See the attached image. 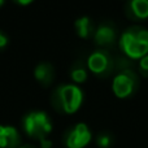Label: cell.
Segmentation results:
<instances>
[{
  "instance_id": "obj_1",
  "label": "cell",
  "mask_w": 148,
  "mask_h": 148,
  "mask_svg": "<svg viewBox=\"0 0 148 148\" xmlns=\"http://www.w3.org/2000/svg\"><path fill=\"white\" fill-rule=\"evenodd\" d=\"M118 44L127 57L140 60L148 55V30L140 26H131L121 34Z\"/></svg>"
},
{
  "instance_id": "obj_2",
  "label": "cell",
  "mask_w": 148,
  "mask_h": 148,
  "mask_svg": "<svg viewBox=\"0 0 148 148\" xmlns=\"http://www.w3.org/2000/svg\"><path fill=\"white\" fill-rule=\"evenodd\" d=\"M52 101L59 112L73 114L83 103V91L77 84H61L55 90Z\"/></svg>"
},
{
  "instance_id": "obj_3",
  "label": "cell",
  "mask_w": 148,
  "mask_h": 148,
  "mask_svg": "<svg viewBox=\"0 0 148 148\" xmlns=\"http://www.w3.org/2000/svg\"><path fill=\"white\" fill-rule=\"evenodd\" d=\"M23 130L29 136L40 142L43 139H47V136L52 131V122L46 112L35 110L23 117Z\"/></svg>"
},
{
  "instance_id": "obj_4",
  "label": "cell",
  "mask_w": 148,
  "mask_h": 148,
  "mask_svg": "<svg viewBox=\"0 0 148 148\" xmlns=\"http://www.w3.org/2000/svg\"><path fill=\"white\" fill-rule=\"evenodd\" d=\"M138 86V78L133 72H122L113 78L112 91L118 99H126L131 96Z\"/></svg>"
},
{
  "instance_id": "obj_5",
  "label": "cell",
  "mask_w": 148,
  "mask_h": 148,
  "mask_svg": "<svg viewBox=\"0 0 148 148\" xmlns=\"http://www.w3.org/2000/svg\"><path fill=\"white\" fill-rule=\"evenodd\" d=\"M92 134L88 126L83 122H79L74 125V127L68 133L65 144L68 148H84L90 144Z\"/></svg>"
},
{
  "instance_id": "obj_6",
  "label": "cell",
  "mask_w": 148,
  "mask_h": 148,
  "mask_svg": "<svg viewBox=\"0 0 148 148\" xmlns=\"http://www.w3.org/2000/svg\"><path fill=\"white\" fill-rule=\"evenodd\" d=\"M87 68L91 73L100 75L109 70L110 59L104 51H95L87 59Z\"/></svg>"
},
{
  "instance_id": "obj_7",
  "label": "cell",
  "mask_w": 148,
  "mask_h": 148,
  "mask_svg": "<svg viewBox=\"0 0 148 148\" xmlns=\"http://www.w3.org/2000/svg\"><path fill=\"white\" fill-rule=\"evenodd\" d=\"M20 133L13 126L0 125V148H18Z\"/></svg>"
},
{
  "instance_id": "obj_8",
  "label": "cell",
  "mask_w": 148,
  "mask_h": 148,
  "mask_svg": "<svg viewBox=\"0 0 148 148\" xmlns=\"http://www.w3.org/2000/svg\"><path fill=\"white\" fill-rule=\"evenodd\" d=\"M126 13L133 20L148 18V0H131L126 4Z\"/></svg>"
},
{
  "instance_id": "obj_9",
  "label": "cell",
  "mask_w": 148,
  "mask_h": 148,
  "mask_svg": "<svg viewBox=\"0 0 148 148\" xmlns=\"http://www.w3.org/2000/svg\"><path fill=\"white\" fill-rule=\"evenodd\" d=\"M94 40L97 46H109L116 40V30L109 23H101L94 33Z\"/></svg>"
},
{
  "instance_id": "obj_10",
  "label": "cell",
  "mask_w": 148,
  "mask_h": 148,
  "mask_svg": "<svg viewBox=\"0 0 148 148\" xmlns=\"http://www.w3.org/2000/svg\"><path fill=\"white\" fill-rule=\"evenodd\" d=\"M34 75H35L36 81L40 82L44 86H48L55 77V70L49 62H40L36 65L35 70H34Z\"/></svg>"
},
{
  "instance_id": "obj_11",
  "label": "cell",
  "mask_w": 148,
  "mask_h": 148,
  "mask_svg": "<svg viewBox=\"0 0 148 148\" xmlns=\"http://www.w3.org/2000/svg\"><path fill=\"white\" fill-rule=\"evenodd\" d=\"M74 27H75V31H77V34H78V36L82 39L88 38L92 33V23H91V20H90L87 16H83V17L75 20Z\"/></svg>"
},
{
  "instance_id": "obj_12",
  "label": "cell",
  "mask_w": 148,
  "mask_h": 148,
  "mask_svg": "<svg viewBox=\"0 0 148 148\" xmlns=\"http://www.w3.org/2000/svg\"><path fill=\"white\" fill-rule=\"evenodd\" d=\"M70 78L74 83H84L87 81V70L81 65H77L70 73Z\"/></svg>"
},
{
  "instance_id": "obj_13",
  "label": "cell",
  "mask_w": 148,
  "mask_h": 148,
  "mask_svg": "<svg viewBox=\"0 0 148 148\" xmlns=\"http://www.w3.org/2000/svg\"><path fill=\"white\" fill-rule=\"evenodd\" d=\"M96 143L100 148H109L112 144V136L109 134H100L96 139Z\"/></svg>"
},
{
  "instance_id": "obj_14",
  "label": "cell",
  "mask_w": 148,
  "mask_h": 148,
  "mask_svg": "<svg viewBox=\"0 0 148 148\" xmlns=\"http://www.w3.org/2000/svg\"><path fill=\"white\" fill-rule=\"evenodd\" d=\"M139 69H140V73L143 75L148 77V55L139 60Z\"/></svg>"
},
{
  "instance_id": "obj_15",
  "label": "cell",
  "mask_w": 148,
  "mask_h": 148,
  "mask_svg": "<svg viewBox=\"0 0 148 148\" xmlns=\"http://www.w3.org/2000/svg\"><path fill=\"white\" fill-rule=\"evenodd\" d=\"M7 44H8V36L5 35V34H3L1 31H0V49L4 48Z\"/></svg>"
},
{
  "instance_id": "obj_16",
  "label": "cell",
  "mask_w": 148,
  "mask_h": 148,
  "mask_svg": "<svg viewBox=\"0 0 148 148\" xmlns=\"http://www.w3.org/2000/svg\"><path fill=\"white\" fill-rule=\"evenodd\" d=\"M40 147L42 148H51L52 142L49 140V139H43V140H40Z\"/></svg>"
},
{
  "instance_id": "obj_17",
  "label": "cell",
  "mask_w": 148,
  "mask_h": 148,
  "mask_svg": "<svg viewBox=\"0 0 148 148\" xmlns=\"http://www.w3.org/2000/svg\"><path fill=\"white\" fill-rule=\"evenodd\" d=\"M17 4H20V5H29V4H31V0H18V1H16Z\"/></svg>"
},
{
  "instance_id": "obj_18",
  "label": "cell",
  "mask_w": 148,
  "mask_h": 148,
  "mask_svg": "<svg viewBox=\"0 0 148 148\" xmlns=\"http://www.w3.org/2000/svg\"><path fill=\"white\" fill-rule=\"evenodd\" d=\"M18 148H31L30 146H22V147H18Z\"/></svg>"
},
{
  "instance_id": "obj_19",
  "label": "cell",
  "mask_w": 148,
  "mask_h": 148,
  "mask_svg": "<svg viewBox=\"0 0 148 148\" xmlns=\"http://www.w3.org/2000/svg\"><path fill=\"white\" fill-rule=\"evenodd\" d=\"M4 4V1H3V0H0V5H3Z\"/></svg>"
}]
</instances>
